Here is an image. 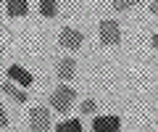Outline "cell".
I'll return each mask as SVG.
<instances>
[{"label":"cell","mask_w":158,"mask_h":132,"mask_svg":"<svg viewBox=\"0 0 158 132\" xmlns=\"http://www.w3.org/2000/svg\"><path fill=\"white\" fill-rule=\"evenodd\" d=\"M95 109H98V103L92 100V98H87V100H82V114H95Z\"/></svg>","instance_id":"13"},{"label":"cell","mask_w":158,"mask_h":132,"mask_svg":"<svg viewBox=\"0 0 158 132\" xmlns=\"http://www.w3.org/2000/svg\"><path fill=\"white\" fill-rule=\"evenodd\" d=\"M40 13L45 19H53L58 13V0H40Z\"/></svg>","instance_id":"10"},{"label":"cell","mask_w":158,"mask_h":132,"mask_svg":"<svg viewBox=\"0 0 158 132\" xmlns=\"http://www.w3.org/2000/svg\"><path fill=\"white\" fill-rule=\"evenodd\" d=\"M6 11L11 19H21L29 13V6H27V0H8L6 3Z\"/></svg>","instance_id":"9"},{"label":"cell","mask_w":158,"mask_h":132,"mask_svg":"<svg viewBox=\"0 0 158 132\" xmlns=\"http://www.w3.org/2000/svg\"><path fill=\"white\" fill-rule=\"evenodd\" d=\"M118 40H121V29H118V24L111 21V19L100 21V42H103V45H118Z\"/></svg>","instance_id":"3"},{"label":"cell","mask_w":158,"mask_h":132,"mask_svg":"<svg viewBox=\"0 0 158 132\" xmlns=\"http://www.w3.org/2000/svg\"><path fill=\"white\" fill-rule=\"evenodd\" d=\"M29 127H32V132H45L48 127H50V114H48L45 106H34L32 114H29Z\"/></svg>","instance_id":"2"},{"label":"cell","mask_w":158,"mask_h":132,"mask_svg":"<svg viewBox=\"0 0 158 132\" xmlns=\"http://www.w3.org/2000/svg\"><path fill=\"white\" fill-rule=\"evenodd\" d=\"M0 53H3V45H0Z\"/></svg>","instance_id":"17"},{"label":"cell","mask_w":158,"mask_h":132,"mask_svg":"<svg viewBox=\"0 0 158 132\" xmlns=\"http://www.w3.org/2000/svg\"><path fill=\"white\" fill-rule=\"evenodd\" d=\"M3 90H6V95L11 98L13 103H27V90H21V87H19L16 82L3 79Z\"/></svg>","instance_id":"6"},{"label":"cell","mask_w":158,"mask_h":132,"mask_svg":"<svg viewBox=\"0 0 158 132\" xmlns=\"http://www.w3.org/2000/svg\"><path fill=\"white\" fill-rule=\"evenodd\" d=\"M150 45H153V48H158V35H153V37H150Z\"/></svg>","instance_id":"16"},{"label":"cell","mask_w":158,"mask_h":132,"mask_svg":"<svg viewBox=\"0 0 158 132\" xmlns=\"http://www.w3.org/2000/svg\"><path fill=\"white\" fill-rule=\"evenodd\" d=\"M150 11H153V13H158V0H153V3H150Z\"/></svg>","instance_id":"15"},{"label":"cell","mask_w":158,"mask_h":132,"mask_svg":"<svg viewBox=\"0 0 158 132\" xmlns=\"http://www.w3.org/2000/svg\"><path fill=\"white\" fill-rule=\"evenodd\" d=\"M74 74H77V61H74V58H61V61H58V77H61L63 82H69Z\"/></svg>","instance_id":"8"},{"label":"cell","mask_w":158,"mask_h":132,"mask_svg":"<svg viewBox=\"0 0 158 132\" xmlns=\"http://www.w3.org/2000/svg\"><path fill=\"white\" fill-rule=\"evenodd\" d=\"M58 132H85V130H82L79 119H66V121L58 124Z\"/></svg>","instance_id":"11"},{"label":"cell","mask_w":158,"mask_h":132,"mask_svg":"<svg viewBox=\"0 0 158 132\" xmlns=\"http://www.w3.org/2000/svg\"><path fill=\"white\" fill-rule=\"evenodd\" d=\"M74 98H77V90H71L69 85H61L58 90H53L50 106L56 111H69V109H71V103H74Z\"/></svg>","instance_id":"1"},{"label":"cell","mask_w":158,"mask_h":132,"mask_svg":"<svg viewBox=\"0 0 158 132\" xmlns=\"http://www.w3.org/2000/svg\"><path fill=\"white\" fill-rule=\"evenodd\" d=\"M118 127H121L118 116H95V121H92L95 132H118Z\"/></svg>","instance_id":"5"},{"label":"cell","mask_w":158,"mask_h":132,"mask_svg":"<svg viewBox=\"0 0 158 132\" xmlns=\"http://www.w3.org/2000/svg\"><path fill=\"white\" fill-rule=\"evenodd\" d=\"M58 42H61V48H69V50H77V48H82V42H85V35L82 32H77V29H63L61 35H58Z\"/></svg>","instance_id":"4"},{"label":"cell","mask_w":158,"mask_h":132,"mask_svg":"<svg viewBox=\"0 0 158 132\" xmlns=\"http://www.w3.org/2000/svg\"><path fill=\"white\" fill-rule=\"evenodd\" d=\"M6 127H8V116L3 111V103H0V130H6Z\"/></svg>","instance_id":"14"},{"label":"cell","mask_w":158,"mask_h":132,"mask_svg":"<svg viewBox=\"0 0 158 132\" xmlns=\"http://www.w3.org/2000/svg\"><path fill=\"white\" fill-rule=\"evenodd\" d=\"M140 0H111V6L116 8V11H129V8H135Z\"/></svg>","instance_id":"12"},{"label":"cell","mask_w":158,"mask_h":132,"mask_svg":"<svg viewBox=\"0 0 158 132\" xmlns=\"http://www.w3.org/2000/svg\"><path fill=\"white\" fill-rule=\"evenodd\" d=\"M8 79L16 82V85H21V87H29V85H32V74H29V71H24L19 63H13L11 69H8Z\"/></svg>","instance_id":"7"}]
</instances>
